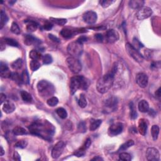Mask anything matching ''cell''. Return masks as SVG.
<instances>
[{
  "label": "cell",
  "mask_w": 161,
  "mask_h": 161,
  "mask_svg": "<svg viewBox=\"0 0 161 161\" xmlns=\"http://www.w3.org/2000/svg\"><path fill=\"white\" fill-rule=\"evenodd\" d=\"M29 128L32 134L48 141L52 140L55 130L54 125L47 120L35 121L30 125Z\"/></svg>",
  "instance_id": "cell-1"
},
{
  "label": "cell",
  "mask_w": 161,
  "mask_h": 161,
  "mask_svg": "<svg viewBox=\"0 0 161 161\" xmlns=\"http://www.w3.org/2000/svg\"><path fill=\"white\" fill-rule=\"evenodd\" d=\"M118 69V65L115 63L110 73L105 74L98 80L96 88L100 93H106L112 87Z\"/></svg>",
  "instance_id": "cell-2"
},
{
  "label": "cell",
  "mask_w": 161,
  "mask_h": 161,
  "mask_svg": "<svg viewBox=\"0 0 161 161\" xmlns=\"http://www.w3.org/2000/svg\"><path fill=\"white\" fill-rule=\"evenodd\" d=\"M89 86L88 81L82 76H76L70 80L71 93L74 94L78 89H87Z\"/></svg>",
  "instance_id": "cell-3"
},
{
  "label": "cell",
  "mask_w": 161,
  "mask_h": 161,
  "mask_svg": "<svg viewBox=\"0 0 161 161\" xmlns=\"http://www.w3.org/2000/svg\"><path fill=\"white\" fill-rule=\"evenodd\" d=\"M37 89L39 95L44 98L51 97L55 92L53 84L46 80H40L37 84Z\"/></svg>",
  "instance_id": "cell-4"
},
{
  "label": "cell",
  "mask_w": 161,
  "mask_h": 161,
  "mask_svg": "<svg viewBox=\"0 0 161 161\" xmlns=\"http://www.w3.org/2000/svg\"><path fill=\"white\" fill-rule=\"evenodd\" d=\"M67 50L71 57L77 58L82 54L83 45L77 41L73 42L68 45Z\"/></svg>",
  "instance_id": "cell-5"
},
{
  "label": "cell",
  "mask_w": 161,
  "mask_h": 161,
  "mask_svg": "<svg viewBox=\"0 0 161 161\" xmlns=\"http://www.w3.org/2000/svg\"><path fill=\"white\" fill-rule=\"evenodd\" d=\"M67 64L69 70L74 74L79 73L82 69V65L77 58L70 57L67 59Z\"/></svg>",
  "instance_id": "cell-6"
},
{
  "label": "cell",
  "mask_w": 161,
  "mask_h": 161,
  "mask_svg": "<svg viewBox=\"0 0 161 161\" xmlns=\"http://www.w3.org/2000/svg\"><path fill=\"white\" fill-rule=\"evenodd\" d=\"M125 48L126 52H127L130 56L132 57L135 61L138 62V63H142L144 61V58L143 55L140 53V52L137 49L133 47V45L131 44L126 43L125 45Z\"/></svg>",
  "instance_id": "cell-7"
},
{
  "label": "cell",
  "mask_w": 161,
  "mask_h": 161,
  "mask_svg": "<svg viewBox=\"0 0 161 161\" xmlns=\"http://www.w3.org/2000/svg\"><path fill=\"white\" fill-rule=\"evenodd\" d=\"M65 146H66V144H65L63 141L58 142L57 143L54 145V147L52 150V158L55 159H58V158L61 156L62 154H63Z\"/></svg>",
  "instance_id": "cell-8"
},
{
  "label": "cell",
  "mask_w": 161,
  "mask_h": 161,
  "mask_svg": "<svg viewBox=\"0 0 161 161\" xmlns=\"http://www.w3.org/2000/svg\"><path fill=\"white\" fill-rule=\"evenodd\" d=\"M152 15V10L151 8L147 7H142L138 9L137 13V18L139 20H143L149 18Z\"/></svg>",
  "instance_id": "cell-9"
},
{
  "label": "cell",
  "mask_w": 161,
  "mask_h": 161,
  "mask_svg": "<svg viewBox=\"0 0 161 161\" xmlns=\"http://www.w3.org/2000/svg\"><path fill=\"white\" fill-rule=\"evenodd\" d=\"M146 157L148 160L158 161L160 160V153L156 148L149 147L146 151Z\"/></svg>",
  "instance_id": "cell-10"
},
{
  "label": "cell",
  "mask_w": 161,
  "mask_h": 161,
  "mask_svg": "<svg viewBox=\"0 0 161 161\" xmlns=\"http://www.w3.org/2000/svg\"><path fill=\"white\" fill-rule=\"evenodd\" d=\"M82 19L86 23L92 25L96 22L98 16L96 12L93 11H88L83 15Z\"/></svg>",
  "instance_id": "cell-11"
},
{
  "label": "cell",
  "mask_w": 161,
  "mask_h": 161,
  "mask_svg": "<svg viewBox=\"0 0 161 161\" xmlns=\"http://www.w3.org/2000/svg\"><path fill=\"white\" fill-rule=\"evenodd\" d=\"M123 128V124L121 123H113L109 127L108 129V134L111 137L119 135L122 132Z\"/></svg>",
  "instance_id": "cell-12"
},
{
  "label": "cell",
  "mask_w": 161,
  "mask_h": 161,
  "mask_svg": "<svg viewBox=\"0 0 161 161\" xmlns=\"http://www.w3.org/2000/svg\"><path fill=\"white\" fill-rule=\"evenodd\" d=\"M105 38H106V40L108 43L113 44L119 39V33L115 30L111 29L107 31Z\"/></svg>",
  "instance_id": "cell-13"
},
{
  "label": "cell",
  "mask_w": 161,
  "mask_h": 161,
  "mask_svg": "<svg viewBox=\"0 0 161 161\" xmlns=\"http://www.w3.org/2000/svg\"><path fill=\"white\" fill-rule=\"evenodd\" d=\"M136 82L142 88H146L148 85V79L146 74L144 73H138L136 76Z\"/></svg>",
  "instance_id": "cell-14"
},
{
  "label": "cell",
  "mask_w": 161,
  "mask_h": 161,
  "mask_svg": "<svg viewBox=\"0 0 161 161\" xmlns=\"http://www.w3.org/2000/svg\"><path fill=\"white\" fill-rule=\"evenodd\" d=\"M24 42L25 44L28 46H30V45L37 46L41 44V41H40L39 39L36 38L35 37H33L32 35H25V37Z\"/></svg>",
  "instance_id": "cell-15"
},
{
  "label": "cell",
  "mask_w": 161,
  "mask_h": 161,
  "mask_svg": "<svg viewBox=\"0 0 161 161\" xmlns=\"http://www.w3.org/2000/svg\"><path fill=\"white\" fill-rule=\"evenodd\" d=\"M147 128H148V125H147V120H145L144 118L140 119L139 120L138 129L139 133H140L142 135L145 136L146 135Z\"/></svg>",
  "instance_id": "cell-16"
},
{
  "label": "cell",
  "mask_w": 161,
  "mask_h": 161,
  "mask_svg": "<svg viewBox=\"0 0 161 161\" xmlns=\"http://www.w3.org/2000/svg\"><path fill=\"white\" fill-rule=\"evenodd\" d=\"M3 110L5 113L7 114H10L13 113L15 110V104L10 101H6L3 104V106L2 108Z\"/></svg>",
  "instance_id": "cell-17"
},
{
  "label": "cell",
  "mask_w": 161,
  "mask_h": 161,
  "mask_svg": "<svg viewBox=\"0 0 161 161\" xmlns=\"http://www.w3.org/2000/svg\"><path fill=\"white\" fill-rule=\"evenodd\" d=\"M138 110L142 113H147L149 111V104L146 100H141L138 104Z\"/></svg>",
  "instance_id": "cell-18"
},
{
  "label": "cell",
  "mask_w": 161,
  "mask_h": 161,
  "mask_svg": "<svg viewBox=\"0 0 161 161\" xmlns=\"http://www.w3.org/2000/svg\"><path fill=\"white\" fill-rule=\"evenodd\" d=\"M25 22L27 23V30L30 32H33L37 30L39 24L33 20H26Z\"/></svg>",
  "instance_id": "cell-19"
},
{
  "label": "cell",
  "mask_w": 161,
  "mask_h": 161,
  "mask_svg": "<svg viewBox=\"0 0 161 161\" xmlns=\"http://www.w3.org/2000/svg\"><path fill=\"white\" fill-rule=\"evenodd\" d=\"M144 1L142 0H132L129 1V7L132 9H140L144 7Z\"/></svg>",
  "instance_id": "cell-20"
},
{
  "label": "cell",
  "mask_w": 161,
  "mask_h": 161,
  "mask_svg": "<svg viewBox=\"0 0 161 161\" xmlns=\"http://www.w3.org/2000/svg\"><path fill=\"white\" fill-rule=\"evenodd\" d=\"M61 35L65 39H69L73 37L76 33V31L69 29H64L61 30Z\"/></svg>",
  "instance_id": "cell-21"
},
{
  "label": "cell",
  "mask_w": 161,
  "mask_h": 161,
  "mask_svg": "<svg viewBox=\"0 0 161 161\" xmlns=\"http://www.w3.org/2000/svg\"><path fill=\"white\" fill-rule=\"evenodd\" d=\"M117 99L114 97H110L109 98H108L107 100L105 101V105L106 106L110 108H114L116 107V106L117 105Z\"/></svg>",
  "instance_id": "cell-22"
},
{
  "label": "cell",
  "mask_w": 161,
  "mask_h": 161,
  "mask_svg": "<svg viewBox=\"0 0 161 161\" xmlns=\"http://www.w3.org/2000/svg\"><path fill=\"white\" fill-rule=\"evenodd\" d=\"M8 17L3 10L1 11L0 13V29H2L5 24L8 22Z\"/></svg>",
  "instance_id": "cell-23"
},
{
  "label": "cell",
  "mask_w": 161,
  "mask_h": 161,
  "mask_svg": "<svg viewBox=\"0 0 161 161\" xmlns=\"http://www.w3.org/2000/svg\"><path fill=\"white\" fill-rule=\"evenodd\" d=\"M102 123L101 120H91L90 122V126L89 129L91 131H94L98 129Z\"/></svg>",
  "instance_id": "cell-24"
},
{
  "label": "cell",
  "mask_w": 161,
  "mask_h": 161,
  "mask_svg": "<svg viewBox=\"0 0 161 161\" xmlns=\"http://www.w3.org/2000/svg\"><path fill=\"white\" fill-rule=\"evenodd\" d=\"M134 145V141L133 140H129L127 142H125L124 144L120 145L119 149L118 150V152H121V151H124L127 150L128 148L131 147L132 146Z\"/></svg>",
  "instance_id": "cell-25"
},
{
  "label": "cell",
  "mask_w": 161,
  "mask_h": 161,
  "mask_svg": "<svg viewBox=\"0 0 161 161\" xmlns=\"http://www.w3.org/2000/svg\"><path fill=\"white\" fill-rule=\"evenodd\" d=\"M21 96L22 100L26 103H31L33 101L32 95L25 91H21Z\"/></svg>",
  "instance_id": "cell-26"
},
{
  "label": "cell",
  "mask_w": 161,
  "mask_h": 161,
  "mask_svg": "<svg viewBox=\"0 0 161 161\" xmlns=\"http://www.w3.org/2000/svg\"><path fill=\"white\" fill-rule=\"evenodd\" d=\"M42 55L40 54L38 51L36 50H32L30 52V57L32 59V60H35V61H39L40 59H42Z\"/></svg>",
  "instance_id": "cell-27"
},
{
  "label": "cell",
  "mask_w": 161,
  "mask_h": 161,
  "mask_svg": "<svg viewBox=\"0 0 161 161\" xmlns=\"http://www.w3.org/2000/svg\"><path fill=\"white\" fill-rule=\"evenodd\" d=\"M12 132H13V134L16 136L27 134V132L26 130L23 127H21V126H16V127H15Z\"/></svg>",
  "instance_id": "cell-28"
},
{
  "label": "cell",
  "mask_w": 161,
  "mask_h": 161,
  "mask_svg": "<svg viewBox=\"0 0 161 161\" xmlns=\"http://www.w3.org/2000/svg\"><path fill=\"white\" fill-rule=\"evenodd\" d=\"M10 78L20 85L23 83L21 76H20V74H18L17 73H11Z\"/></svg>",
  "instance_id": "cell-29"
},
{
  "label": "cell",
  "mask_w": 161,
  "mask_h": 161,
  "mask_svg": "<svg viewBox=\"0 0 161 161\" xmlns=\"http://www.w3.org/2000/svg\"><path fill=\"white\" fill-rule=\"evenodd\" d=\"M159 127L157 125H153L151 128V134L152 136L153 140H156L159 134Z\"/></svg>",
  "instance_id": "cell-30"
},
{
  "label": "cell",
  "mask_w": 161,
  "mask_h": 161,
  "mask_svg": "<svg viewBox=\"0 0 161 161\" xmlns=\"http://www.w3.org/2000/svg\"><path fill=\"white\" fill-rule=\"evenodd\" d=\"M88 149V148L86 147L84 145H83L82 146L79 148L78 150H77L75 152H74V156H76L77 157H82L83 156H84V154L86 153V150Z\"/></svg>",
  "instance_id": "cell-31"
},
{
  "label": "cell",
  "mask_w": 161,
  "mask_h": 161,
  "mask_svg": "<svg viewBox=\"0 0 161 161\" xmlns=\"http://www.w3.org/2000/svg\"><path fill=\"white\" fill-rule=\"evenodd\" d=\"M55 111H56L57 115L62 119H66L67 116V111L63 108H59Z\"/></svg>",
  "instance_id": "cell-32"
},
{
  "label": "cell",
  "mask_w": 161,
  "mask_h": 161,
  "mask_svg": "<svg viewBox=\"0 0 161 161\" xmlns=\"http://www.w3.org/2000/svg\"><path fill=\"white\" fill-rule=\"evenodd\" d=\"M23 62L21 59H18L16 61H15L13 63L11 64V67L15 70L20 69L22 67Z\"/></svg>",
  "instance_id": "cell-33"
},
{
  "label": "cell",
  "mask_w": 161,
  "mask_h": 161,
  "mask_svg": "<svg viewBox=\"0 0 161 161\" xmlns=\"http://www.w3.org/2000/svg\"><path fill=\"white\" fill-rule=\"evenodd\" d=\"M129 106H130V118L132 120H134L137 117V111L135 110V105L134 103L131 102L129 104Z\"/></svg>",
  "instance_id": "cell-34"
},
{
  "label": "cell",
  "mask_w": 161,
  "mask_h": 161,
  "mask_svg": "<svg viewBox=\"0 0 161 161\" xmlns=\"http://www.w3.org/2000/svg\"><path fill=\"white\" fill-rule=\"evenodd\" d=\"M4 42L6 44H7L10 46H11V47H18V43L16 41V40L13 39H10V38H5L4 40Z\"/></svg>",
  "instance_id": "cell-35"
},
{
  "label": "cell",
  "mask_w": 161,
  "mask_h": 161,
  "mask_svg": "<svg viewBox=\"0 0 161 161\" xmlns=\"http://www.w3.org/2000/svg\"><path fill=\"white\" fill-rule=\"evenodd\" d=\"M40 66H41V65L38 61L32 60L30 63V67L32 71H36L37 70H38Z\"/></svg>",
  "instance_id": "cell-36"
},
{
  "label": "cell",
  "mask_w": 161,
  "mask_h": 161,
  "mask_svg": "<svg viewBox=\"0 0 161 161\" xmlns=\"http://www.w3.org/2000/svg\"><path fill=\"white\" fill-rule=\"evenodd\" d=\"M50 20L52 22L58 25H64L67 23V20L64 18H51Z\"/></svg>",
  "instance_id": "cell-37"
},
{
  "label": "cell",
  "mask_w": 161,
  "mask_h": 161,
  "mask_svg": "<svg viewBox=\"0 0 161 161\" xmlns=\"http://www.w3.org/2000/svg\"><path fill=\"white\" fill-rule=\"evenodd\" d=\"M78 104L79 106L82 108H85L86 105H87V101H86V98L84 94H81L80 95V97L78 100Z\"/></svg>",
  "instance_id": "cell-38"
},
{
  "label": "cell",
  "mask_w": 161,
  "mask_h": 161,
  "mask_svg": "<svg viewBox=\"0 0 161 161\" xmlns=\"http://www.w3.org/2000/svg\"><path fill=\"white\" fill-rule=\"evenodd\" d=\"M11 31L12 33L16 34V35H19V34H20L21 33V30L20 29V27L16 22L12 23L11 27Z\"/></svg>",
  "instance_id": "cell-39"
},
{
  "label": "cell",
  "mask_w": 161,
  "mask_h": 161,
  "mask_svg": "<svg viewBox=\"0 0 161 161\" xmlns=\"http://www.w3.org/2000/svg\"><path fill=\"white\" fill-rule=\"evenodd\" d=\"M59 103V100L57 97L55 96H52L49 99H48V100L47 101V103L49 106L54 107L58 104Z\"/></svg>",
  "instance_id": "cell-40"
},
{
  "label": "cell",
  "mask_w": 161,
  "mask_h": 161,
  "mask_svg": "<svg viewBox=\"0 0 161 161\" xmlns=\"http://www.w3.org/2000/svg\"><path fill=\"white\" fill-rule=\"evenodd\" d=\"M119 159L123 161H130L132 160V156L128 153L122 152L119 154Z\"/></svg>",
  "instance_id": "cell-41"
},
{
  "label": "cell",
  "mask_w": 161,
  "mask_h": 161,
  "mask_svg": "<svg viewBox=\"0 0 161 161\" xmlns=\"http://www.w3.org/2000/svg\"><path fill=\"white\" fill-rule=\"evenodd\" d=\"M42 60L43 62V64L47 65V64H50L52 63L53 59H52V56L50 54H45L44 55H43Z\"/></svg>",
  "instance_id": "cell-42"
},
{
  "label": "cell",
  "mask_w": 161,
  "mask_h": 161,
  "mask_svg": "<svg viewBox=\"0 0 161 161\" xmlns=\"http://www.w3.org/2000/svg\"><path fill=\"white\" fill-rule=\"evenodd\" d=\"M27 145H28V141L27 140H20L16 142L15 146L17 148H24L27 146Z\"/></svg>",
  "instance_id": "cell-43"
},
{
  "label": "cell",
  "mask_w": 161,
  "mask_h": 161,
  "mask_svg": "<svg viewBox=\"0 0 161 161\" xmlns=\"http://www.w3.org/2000/svg\"><path fill=\"white\" fill-rule=\"evenodd\" d=\"M114 2H115V1H113V0H101V1H99V3L103 8H107Z\"/></svg>",
  "instance_id": "cell-44"
},
{
  "label": "cell",
  "mask_w": 161,
  "mask_h": 161,
  "mask_svg": "<svg viewBox=\"0 0 161 161\" xmlns=\"http://www.w3.org/2000/svg\"><path fill=\"white\" fill-rule=\"evenodd\" d=\"M21 76V79H22L23 83H24V84H29L30 78H29V73H28L27 71L26 70L23 71Z\"/></svg>",
  "instance_id": "cell-45"
},
{
  "label": "cell",
  "mask_w": 161,
  "mask_h": 161,
  "mask_svg": "<svg viewBox=\"0 0 161 161\" xmlns=\"http://www.w3.org/2000/svg\"><path fill=\"white\" fill-rule=\"evenodd\" d=\"M132 45H133V47L135 48L136 49H137L138 51L140 49L144 47V45L142 44V43L140 41H139V40L137 39H136V38H134V39H133V44H132Z\"/></svg>",
  "instance_id": "cell-46"
},
{
  "label": "cell",
  "mask_w": 161,
  "mask_h": 161,
  "mask_svg": "<svg viewBox=\"0 0 161 161\" xmlns=\"http://www.w3.org/2000/svg\"><path fill=\"white\" fill-rule=\"evenodd\" d=\"M8 70L9 68L7 66V64L4 63L3 62H1V63H0V72L5 71H8Z\"/></svg>",
  "instance_id": "cell-47"
},
{
  "label": "cell",
  "mask_w": 161,
  "mask_h": 161,
  "mask_svg": "<svg viewBox=\"0 0 161 161\" xmlns=\"http://www.w3.org/2000/svg\"><path fill=\"white\" fill-rule=\"evenodd\" d=\"M52 27H53V24L51 22H49V21L45 22L44 25V29L47 31L51 30L52 29Z\"/></svg>",
  "instance_id": "cell-48"
},
{
  "label": "cell",
  "mask_w": 161,
  "mask_h": 161,
  "mask_svg": "<svg viewBox=\"0 0 161 161\" xmlns=\"http://www.w3.org/2000/svg\"><path fill=\"white\" fill-rule=\"evenodd\" d=\"M87 40H88V38L86 37H85V36H80V37H79L78 39H77V41L79 43H80V44H83L84 42H87Z\"/></svg>",
  "instance_id": "cell-49"
},
{
  "label": "cell",
  "mask_w": 161,
  "mask_h": 161,
  "mask_svg": "<svg viewBox=\"0 0 161 161\" xmlns=\"http://www.w3.org/2000/svg\"><path fill=\"white\" fill-rule=\"evenodd\" d=\"M94 38L99 42H102L104 40L103 35L101 33H98V34H96V35H95Z\"/></svg>",
  "instance_id": "cell-50"
},
{
  "label": "cell",
  "mask_w": 161,
  "mask_h": 161,
  "mask_svg": "<svg viewBox=\"0 0 161 161\" xmlns=\"http://www.w3.org/2000/svg\"><path fill=\"white\" fill-rule=\"evenodd\" d=\"M49 39H50L51 40H52V41H54V42H57V43L60 42V40L57 37L52 35V34H49Z\"/></svg>",
  "instance_id": "cell-51"
},
{
  "label": "cell",
  "mask_w": 161,
  "mask_h": 161,
  "mask_svg": "<svg viewBox=\"0 0 161 161\" xmlns=\"http://www.w3.org/2000/svg\"><path fill=\"white\" fill-rule=\"evenodd\" d=\"M79 130H80V132H84L86 130V127L84 122H81L79 123Z\"/></svg>",
  "instance_id": "cell-52"
},
{
  "label": "cell",
  "mask_w": 161,
  "mask_h": 161,
  "mask_svg": "<svg viewBox=\"0 0 161 161\" xmlns=\"http://www.w3.org/2000/svg\"><path fill=\"white\" fill-rule=\"evenodd\" d=\"M13 159L16 160H21L20 156L19 155V154L17 152H14Z\"/></svg>",
  "instance_id": "cell-53"
},
{
  "label": "cell",
  "mask_w": 161,
  "mask_h": 161,
  "mask_svg": "<svg viewBox=\"0 0 161 161\" xmlns=\"http://www.w3.org/2000/svg\"><path fill=\"white\" fill-rule=\"evenodd\" d=\"M6 99H7V96H6V95L1 93L0 94V101H1V104L3 103V102L6 101Z\"/></svg>",
  "instance_id": "cell-54"
},
{
  "label": "cell",
  "mask_w": 161,
  "mask_h": 161,
  "mask_svg": "<svg viewBox=\"0 0 161 161\" xmlns=\"http://www.w3.org/2000/svg\"><path fill=\"white\" fill-rule=\"evenodd\" d=\"M156 96L158 98H160V88H159L156 91Z\"/></svg>",
  "instance_id": "cell-55"
},
{
  "label": "cell",
  "mask_w": 161,
  "mask_h": 161,
  "mask_svg": "<svg viewBox=\"0 0 161 161\" xmlns=\"http://www.w3.org/2000/svg\"><path fill=\"white\" fill-rule=\"evenodd\" d=\"M92 160H103V158H101V157H100V156H97V157L93 158V159H92Z\"/></svg>",
  "instance_id": "cell-56"
},
{
  "label": "cell",
  "mask_w": 161,
  "mask_h": 161,
  "mask_svg": "<svg viewBox=\"0 0 161 161\" xmlns=\"http://www.w3.org/2000/svg\"><path fill=\"white\" fill-rule=\"evenodd\" d=\"M4 153H5V152H4V149H3V148L2 146H1V156H3L4 155Z\"/></svg>",
  "instance_id": "cell-57"
}]
</instances>
